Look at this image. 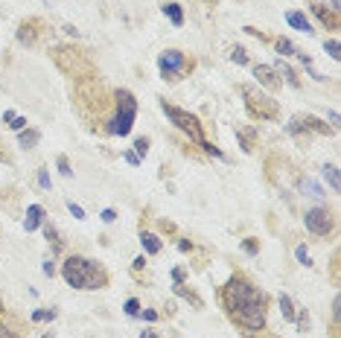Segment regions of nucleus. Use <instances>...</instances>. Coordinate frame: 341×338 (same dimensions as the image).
<instances>
[{
	"label": "nucleus",
	"mask_w": 341,
	"mask_h": 338,
	"mask_svg": "<svg viewBox=\"0 0 341 338\" xmlns=\"http://www.w3.org/2000/svg\"><path fill=\"white\" fill-rule=\"evenodd\" d=\"M222 300L227 306V315L239 327H245V330H263L265 327V298L257 286H251V280L233 274L222 289Z\"/></svg>",
	"instance_id": "1"
},
{
	"label": "nucleus",
	"mask_w": 341,
	"mask_h": 338,
	"mask_svg": "<svg viewBox=\"0 0 341 338\" xmlns=\"http://www.w3.org/2000/svg\"><path fill=\"white\" fill-rule=\"evenodd\" d=\"M62 277L73 289H85V292H96L108 283V274L102 271V265L85 257H67L62 265Z\"/></svg>",
	"instance_id": "2"
},
{
	"label": "nucleus",
	"mask_w": 341,
	"mask_h": 338,
	"mask_svg": "<svg viewBox=\"0 0 341 338\" xmlns=\"http://www.w3.org/2000/svg\"><path fill=\"white\" fill-rule=\"evenodd\" d=\"M114 96H117V114L105 123V131L114 137H125L134 125V117H137V99L128 91H117Z\"/></svg>",
	"instance_id": "3"
},
{
	"label": "nucleus",
	"mask_w": 341,
	"mask_h": 338,
	"mask_svg": "<svg viewBox=\"0 0 341 338\" xmlns=\"http://www.w3.org/2000/svg\"><path fill=\"white\" fill-rule=\"evenodd\" d=\"M163 114L178 125L181 131H187L195 143H201V140H204V131H201V123H198V117H195V114H189V111H184V108H175L172 102H163Z\"/></svg>",
	"instance_id": "4"
},
{
	"label": "nucleus",
	"mask_w": 341,
	"mask_h": 338,
	"mask_svg": "<svg viewBox=\"0 0 341 338\" xmlns=\"http://www.w3.org/2000/svg\"><path fill=\"white\" fill-rule=\"evenodd\" d=\"M242 96H245V108H248V114L254 120H271V117H277V105L265 93H260L257 88H245Z\"/></svg>",
	"instance_id": "5"
},
{
	"label": "nucleus",
	"mask_w": 341,
	"mask_h": 338,
	"mask_svg": "<svg viewBox=\"0 0 341 338\" xmlns=\"http://www.w3.org/2000/svg\"><path fill=\"white\" fill-rule=\"evenodd\" d=\"M303 222H306V230L315 233V236H327V233H333V225H336V219L330 210H324V207H315L309 213L303 216Z\"/></svg>",
	"instance_id": "6"
},
{
	"label": "nucleus",
	"mask_w": 341,
	"mask_h": 338,
	"mask_svg": "<svg viewBox=\"0 0 341 338\" xmlns=\"http://www.w3.org/2000/svg\"><path fill=\"white\" fill-rule=\"evenodd\" d=\"M157 67H160V76H163L166 82L178 79L181 70H184V53H178V50H166V53H160Z\"/></svg>",
	"instance_id": "7"
},
{
	"label": "nucleus",
	"mask_w": 341,
	"mask_h": 338,
	"mask_svg": "<svg viewBox=\"0 0 341 338\" xmlns=\"http://www.w3.org/2000/svg\"><path fill=\"white\" fill-rule=\"evenodd\" d=\"M309 12L327 27V30H339V9H333V6H324V3H312Z\"/></svg>",
	"instance_id": "8"
},
{
	"label": "nucleus",
	"mask_w": 341,
	"mask_h": 338,
	"mask_svg": "<svg viewBox=\"0 0 341 338\" xmlns=\"http://www.w3.org/2000/svg\"><path fill=\"white\" fill-rule=\"evenodd\" d=\"M254 76H257V82L265 85L268 91H277L280 88V79L274 76V67H268V64H257V67H254Z\"/></svg>",
	"instance_id": "9"
},
{
	"label": "nucleus",
	"mask_w": 341,
	"mask_h": 338,
	"mask_svg": "<svg viewBox=\"0 0 341 338\" xmlns=\"http://www.w3.org/2000/svg\"><path fill=\"white\" fill-rule=\"evenodd\" d=\"M44 207H41V204H32L30 210H27V222H24V230H27V233H32V230H35V227H41V222H44Z\"/></svg>",
	"instance_id": "10"
},
{
	"label": "nucleus",
	"mask_w": 341,
	"mask_h": 338,
	"mask_svg": "<svg viewBox=\"0 0 341 338\" xmlns=\"http://www.w3.org/2000/svg\"><path fill=\"white\" fill-rule=\"evenodd\" d=\"M35 27H38L35 21H24V24H21V30H18V41H21V44H27V47H32V44H35V38H38V30H35Z\"/></svg>",
	"instance_id": "11"
},
{
	"label": "nucleus",
	"mask_w": 341,
	"mask_h": 338,
	"mask_svg": "<svg viewBox=\"0 0 341 338\" xmlns=\"http://www.w3.org/2000/svg\"><path fill=\"white\" fill-rule=\"evenodd\" d=\"M286 21H289V24H292L295 30L306 32V35L312 32V24L306 21V15H303V12H286Z\"/></svg>",
	"instance_id": "12"
},
{
	"label": "nucleus",
	"mask_w": 341,
	"mask_h": 338,
	"mask_svg": "<svg viewBox=\"0 0 341 338\" xmlns=\"http://www.w3.org/2000/svg\"><path fill=\"white\" fill-rule=\"evenodd\" d=\"M163 15H166L175 27H181V24H184V9H181L178 3H163Z\"/></svg>",
	"instance_id": "13"
},
{
	"label": "nucleus",
	"mask_w": 341,
	"mask_h": 338,
	"mask_svg": "<svg viewBox=\"0 0 341 338\" xmlns=\"http://www.w3.org/2000/svg\"><path fill=\"white\" fill-rule=\"evenodd\" d=\"M301 189H303V195H309V198H324V189L318 181H312V178H301Z\"/></svg>",
	"instance_id": "14"
},
{
	"label": "nucleus",
	"mask_w": 341,
	"mask_h": 338,
	"mask_svg": "<svg viewBox=\"0 0 341 338\" xmlns=\"http://www.w3.org/2000/svg\"><path fill=\"white\" fill-rule=\"evenodd\" d=\"M301 123L306 125V131H318V134H333V125H324L315 117H301Z\"/></svg>",
	"instance_id": "15"
},
{
	"label": "nucleus",
	"mask_w": 341,
	"mask_h": 338,
	"mask_svg": "<svg viewBox=\"0 0 341 338\" xmlns=\"http://www.w3.org/2000/svg\"><path fill=\"white\" fill-rule=\"evenodd\" d=\"M140 242H143V248H146L149 254H160V239H157L155 233L143 230V233H140Z\"/></svg>",
	"instance_id": "16"
},
{
	"label": "nucleus",
	"mask_w": 341,
	"mask_h": 338,
	"mask_svg": "<svg viewBox=\"0 0 341 338\" xmlns=\"http://www.w3.org/2000/svg\"><path fill=\"white\" fill-rule=\"evenodd\" d=\"M321 172H324V178H327V181H330V187H333V189H336V192H339V187H341V178H339V169H336V166H333V163H324V166H321Z\"/></svg>",
	"instance_id": "17"
},
{
	"label": "nucleus",
	"mask_w": 341,
	"mask_h": 338,
	"mask_svg": "<svg viewBox=\"0 0 341 338\" xmlns=\"http://www.w3.org/2000/svg\"><path fill=\"white\" fill-rule=\"evenodd\" d=\"M274 50H277L280 56H298V47L289 38H274Z\"/></svg>",
	"instance_id": "18"
},
{
	"label": "nucleus",
	"mask_w": 341,
	"mask_h": 338,
	"mask_svg": "<svg viewBox=\"0 0 341 338\" xmlns=\"http://www.w3.org/2000/svg\"><path fill=\"white\" fill-rule=\"evenodd\" d=\"M280 309H283V318H286V321H295L298 309H295V303H292L289 295H280Z\"/></svg>",
	"instance_id": "19"
},
{
	"label": "nucleus",
	"mask_w": 341,
	"mask_h": 338,
	"mask_svg": "<svg viewBox=\"0 0 341 338\" xmlns=\"http://www.w3.org/2000/svg\"><path fill=\"white\" fill-rule=\"evenodd\" d=\"M277 70H280V73H283V76H286V82H289L292 88H301V79H298V73H295V70H292L289 64L277 62Z\"/></svg>",
	"instance_id": "20"
},
{
	"label": "nucleus",
	"mask_w": 341,
	"mask_h": 338,
	"mask_svg": "<svg viewBox=\"0 0 341 338\" xmlns=\"http://www.w3.org/2000/svg\"><path fill=\"white\" fill-rule=\"evenodd\" d=\"M18 143H21L24 149H30L32 143H38V131H35V128H24V131L18 134Z\"/></svg>",
	"instance_id": "21"
},
{
	"label": "nucleus",
	"mask_w": 341,
	"mask_h": 338,
	"mask_svg": "<svg viewBox=\"0 0 341 338\" xmlns=\"http://www.w3.org/2000/svg\"><path fill=\"white\" fill-rule=\"evenodd\" d=\"M175 295L187 298V300H189L192 306H198V309H201V298H198V295H192V292H187V289H184V283H178V286H175Z\"/></svg>",
	"instance_id": "22"
},
{
	"label": "nucleus",
	"mask_w": 341,
	"mask_h": 338,
	"mask_svg": "<svg viewBox=\"0 0 341 338\" xmlns=\"http://www.w3.org/2000/svg\"><path fill=\"white\" fill-rule=\"evenodd\" d=\"M230 62L248 64V53H245V47H233V50H230Z\"/></svg>",
	"instance_id": "23"
},
{
	"label": "nucleus",
	"mask_w": 341,
	"mask_h": 338,
	"mask_svg": "<svg viewBox=\"0 0 341 338\" xmlns=\"http://www.w3.org/2000/svg\"><path fill=\"white\" fill-rule=\"evenodd\" d=\"M295 257H298V263H301V265H306V268L312 265V260H309V251H306V245H298V248H295Z\"/></svg>",
	"instance_id": "24"
},
{
	"label": "nucleus",
	"mask_w": 341,
	"mask_h": 338,
	"mask_svg": "<svg viewBox=\"0 0 341 338\" xmlns=\"http://www.w3.org/2000/svg\"><path fill=\"white\" fill-rule=\"evenodd\" d=\"M56 163H59V172H62L64 178H73V169H70V160H67L64 154H59V160H56Z\"/></svg>",
	"instance_id": "25"
},
{
	"label": "nucleus",
	"mask_w": 341,
	"mask_h": 338,
	"mask_svg": "<svg viewBox=\"0 0 341 338\" xmlns=\"http://www.w3.org/2000/svg\"><path fill=\"white\" fill-rule=\"evenodd\" d=\"M146 152H149V140H146V137H137V140H134V154L143 157Z\"/></svg>",
	"instance_id": "26"
},
{
	"label": "nucleus",
	"mask_w": 341,
	"mask_h": 338,
	"mask_svg": "<svg viewBox=\"0 0 341 338\" xmlns=\"http://www.w3.org/2000/svg\"><path fill=\"white\" fill-rule=\"evenodd\" d=\"M125 315H131V318L140 315V300H137V298H128V300H125Z\"/></svg>",
	"instance_id": "27"
},
{
	"label": "nucleus",
	"mask_w": 341,
	"mask_h": 338,
	"mask_svg": "<svg viewBox=\"0 0 341 338\" xmlns=\"http://www.w3.org/2000/svg\"><path fill=\"white\" fill-rule=\"evenodd\" d=\"M59 312L56 309H44V312H32V321H53Z\"/></svg>",
	"instance_id": "28"
},
{
	"label": "nucleus",
	"mask_w": 341,
	"mask_h": 338,
	"mask_svg": "<svg viewBox=\"0 0 341 338\" xmlns=\"http://www.w3.org/2000/svg\"><path fill=\"white\" fill-rule=\"evenodd\" d=\"M295 318H298V330H301V333H309V312L303 309V312L295 315Z\"/></svg>",
	"instance_id": "29"
},
{
	"label": "nucleus",
	"mask_w": 341,
	"mask_h": 338,
	"mask_svg": "<svg viewBox=\"0 0 341 338\" xmlns=\"http://www.w3.org/2000/svg\"><path fill=\"white\" fill-rule=\"evenodd\" d=\"M198 146H201V149H204V152H207V154H213V157H222V160H225V154H222V149H216V146H213L210 140H201Z\"/></svg>",
	"instance_id": "30"
},
{
	"label": "nucleus",
	"mask_w": 341,
	"mask_h": 338,
	"mask_svg": "<svg viewBox=\"0 0 341 338\" xmlns=\"http://www.w3.org/2000/svg\"><path fill=\"white\" fill-rule=\"evenodd\" d=\"M251 140H254V131H239V143H242V149H245V152H251V149H254V146H251Z\"/></svg>",
	"instance_id": "31"
},
{
	"label": "nucleus",
	"mask_w": 341,
	"mask_h": 338,
	"mask_svg": "<svg viewBox=\"0 0 341 338\" xmlns=\"http://www.w3.org/2000/svg\"><path fill=\"white\" fill-rule=\"evenodd\" d=\"M324 50H327V53H330L333 59H339V56H341V44H339V41H333V38H330V41L324 44Z\"/></svg>",
	"instance_id": "32"
},
{
	"label": "nucleus",
	"mask_w": 341,
	"mask_h": 338,
	"mask_svg": "<svg viewBox=\"0 0 341 338\" xmlns=\"http://www.w3.org/2000/svg\"><path fill=\"white\" fill-rule=\"evenodd\" d=\"M44 236L50 239V245H62V239H59V233H56V227H53V225H47V227H44Z\"/></svg>",
	"instance_id": "33"
},
{
	"label": "nucleus",
	"mask_w": 341,
	"mask_h": 338,
	"mask_svg": "<svg viewBox=\"0 0 341 338\" xmlns=\"http://www.w3.org/2000/svg\"><path fill=\"white\" fill-rule=\"evenodd\" d=\"M242 251H248L251 257H254V254L260 251V245H257V239H245V242H242Z\"/></svg>",
	"instance_id": "34"
},
{
	"label": "nucleus",
	"mask_w": 341,
	"mask_h": 338,
	"mask_svg": "<svg viewBox=\"0 0 341 338\" xmlns=\"http://www.w3.org/2000/svg\"><path fill=\"white\" fill-rule=\"evenodd\" d=\"M38 184L44 187V189H50V175H47V169H41V172H38Z\"/></svg>",
	"instance_id": "35"
},
{
	"label": "nucleus",
	"mask_w": 341,
	"mask_h": 338,
	"mask_svg": "<svg viewBox=\"0 0 341 338\" xmlns=\"http://www.w3.org/2000/svg\"><path fill=\"white\" fill-rule=\"evenodd\" d=\"M67 210H70V213L76 216V219H85V210H82V207H79V204H73V201H70V204H67Z\"/></svg>",
	"instance_id": "36"
},
{
	"label": "nucleus",
	"mask_w": 341,
	"mask_h": 338,
	"mask_svg": "<svg viewBox=\"0 0 341 338\" xmlns=\"http://www.w3.org/2000/svg\"><path fill=\"white\" fill-rule=\"evenodd\" d=\"M24 125H27V120H24V117H15V120L9 123V128H15V131H24Z\"/></svg>",
	"instance_id": "37"
},
{
	"label": "nucleus",
	"mask_w": 341,
	"mask_h": 338,
	"mask_svg": "<svg viewBox=\"0 0 341 338\" xmlns=\"http://www.w3.org/2000/svg\"><path fill=\"white\" fill-rule=\"evenodd\" d=\"M172 280H175V283H184L187 271H184V268H172Z\"/></svg>",
	"instance_id": "38"
},
{
	"label": "nucleus",
	"mask_w": 341,
	"mask_h": 338,
	"mask_svg": "<svg viewBox=\"0 0 341 338\" xmlns=\"http://www.w3.org/2000/svg\"><path fill=\"white\" fill-rule=\"evenodd\" d=\"M140 315H143V321H149V324H155V321H157V312H155V309H146V312H140Z\"/></svg>",
	"instance_id": "39"
},
{
	"label": "nucleus",
	"mask_w": 341,
	"mask_h": 338,
	"mask_svg": "<svg viewBox=\"0 0 341 338\" xmlns=\"http://www.w3.org/2000/svg\"><path fill=\"white\" fill-rule=\"evenodd\" d=\"M114 219H117V213H114L111 207H105V210H102V222H114Z\"/></svg>",
	"instance_id": "40"
},
{
	"label": "nucleus",
	"mask_w": 341,
	"mask_h": 338,
	"mask_svg": "<svg viewBox=\"0 0 341 338\" xmlns=\"http://www.w3.org/2000/svg\"><path fill=\"white\" fill-rule=\"evenodd\" d=\"M44 274H47V277L56 274V263H50V260H47V263H44Z\"/></svg>",
	"instance_id": "41"
},
{
	"label": "nucleus",
	"mask_w": 341,
	"mask_h": 338,
	"mask_svg": "<svg viewBox=\"0 0 341 338\" xmlns=\"http://www.w3.org/2000/svg\"><path fill=\"white\" fill-rule=\"evenodd\" d=\"M178 251H192V242H189V239H178Z\"/></svg>",
	"instance_id": "42"
},
{
	"label": "nucleus",
	"mask_w": 341,
	"mask_h": 338,
	"mask_svg": "<svg viewBox=\"0 0 341 338\" xmlns=\"http://www.w3.org/2000/svg\"><path fill=\"white\" fill-rule=\"evenodd\" d=\"M125 160H128L131 166H137V163H140V157H137V154H134V152H125Z\"/></svg>",
	"instance_id": "43"
},
{
	"label": "nucleus",
	"mask_w": 341,
	"mask_h": 338,
	"mask_svg": "<svg viewBox=\"0 0 341 338\" xmlns=\"http://www.w3.org/2000/svg\"><path fill=\"white\" fill-rule=\"evenodd\" d=\"M15 117H18V114H12V111H6V114H3V123L9 125V123H12V120H15Z\"/></svg>",
	"instance_id": "44"
},
{
	"label": "nucleus",
	"mask_w": 341,
	"mask_h": 338,
	"mask_svg": "<svg viewBox=\"0 0 341 338\" xmlns=\"http://www.w3.org/2000/svg\"><path fill=\"white\" fill-rule=\"evenodd\" d=\"M327 117H330V123H333V125H339V123H341V120H339V114H336V111H330Z\"/></svg>",
	"instance_id": "45"
},
{
	"label": "nucleus",
	"mask_w": 341,
	"mask_h": 338,
	"mask_svg": "<svg viewBox=\"0 0 341 338\" xmlns=\"http://www.w3.org/2000/svg\"><path fill=\"white\" fill-rule=\"evenodd\" d=\"M64 32H67V35H79V30H76V27H70V24H64Z\"/></svg>",
	"instance_id": "46"
},
{
	"label": "nucleus",
	"mask_w": 341,
	"mask_h": 338,
	"mask_svg": "<svg viewBox=\"0 0 341 338\" xmlns=\"http://www.w3.org/2000/svg\"><path fill=\"white\" fill-rule=\"evenodd\" d=\"M140 338H157V333H152V330H146V333H140Z\"/></svg>",
	"instance_id": "47"
},
{
	"label": "nucleus",
	"mask_w": 341,
	"mask_h": 338,
	"mask_svg": "<svg viewBox=\"0 0 341 338\" xmlns=\"http://www.w3.org/2000/svg\"><path fill=\"white\" fill-rule=\"evenodd\" d=\"M0 338H12V333H9L6 327H0Z\"/></svg>",
	"instance_id": "48"
},
{
	"label": "nucleus",
	"mask_w": 341,
	"mask_h": 338,
	"mask_svg": "<svg viewBox=\"0 0 341 338\" xmlns=\"http://www.w3.org/2000/svg\"><path fill=\"white\" fill-rule=\"evenodd\" d=\"M330 3H333V9H339V0H330Z\"/></svg>",
	"instance_id": "49"
},
{
	"label": "nucleus",
	"mask_w": 341,
	"mask_h": 338,
	"mask_svg": "<svg viewBox=\"0 0 341 338\" xmlns=\"http://www.w3.org/2000/svg\"><path fill=\"white\" fill-rule=\"evenodd\" d=\"M44 338H53V333H44Z\"/></svg>",
	"instance_id": "50"
}]
</instances>
